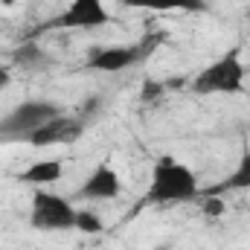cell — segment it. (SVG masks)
Here are the masks:
<instances>
[{
	"mask_svg": "<svg viewBox=\"0 0 250 250\" xmlns=\"http://www.w3.org/2000/svg\"><path fill=\"white\" fill-rule=\"evenodd\" d=\"M198 198H201V184H198V175L187 163H181L175 157H160L154 163L146 195H143L146 204L166 207V204H189Z\"/></svg>",
	"mask_w": 250,
	"mask_h": 250,
	"instance_id": "cell-1",
	"label": "cell"
},
{
	"mask_svg": "<svg viewBox=\"0 0 250 250\" xmlns=\"http://www.w3.org/2000/svg\"><path fill=\"white\" fill-rule=\"evenodd\" d=\"M245 82H248V64L242 59V50L230 47L189 79V90L195 96H236L245 93Z\"/></svg>",
	"mask_w": 250,
	"mask_h": 250,
	"instance_id": "cell-2",
	"label": "cell"
},
{
	"mask_svg": "<svg viewBox=\"0 0 250 250\" xmlns=\"http://www.w3.org/2000/svg\"><path fill=\"white\" fill-rule=\"evenodd\" d=\"M163 44L160 32H148L140 41L131 44H108V47H90L84 67L93 73H125L137 64H143L148 56H154V50Z\"/></svg>",
	"mask_w": 250,
	"mask_h": 250,
	"instance_id": "cell-3",
	"label": "cell"
},
{
	"mask_svg": "<svg viewBox=\"0 0 250 250\" xmlns=\"http://www.w3.org/2000/svg\"><path fill=\"white\" fill-rule=\"evenodd\" d=\"M29 224L44 233L76 230V207L64 195H56L50 189H35L29 201Z\"/></svg>",
	"mask_w": 250,
	"mask_h": 250,
	"instance_id": "cell-4",
	"label": "cell"
},
{
	"mask_svg": "<svg viewBox=\"0 0 250 250\" xmlns=\"http://www.w3.org/2000/svg\"><path fill=\"white\" fill-rule=\"evenodd\" d=\"M62 108L50 99H23L18 102L12 111H6L0 117V137L3 140H26L35 128L50 123L53 117H59Z\"/></svg>",
	"mask_w": 250,
	"mask_h": 250,
	"instance_id": "cell-5",
	"label": "cell"
},
{
	"mask_svg": "<svg viewBox=\"0 0 250 250\" xmlns=\"http://www.w3.org/2000/svg\"><path fill=\"white\" fill-rule=\"evenodd\" d=\"M114 21L105 0H70L47 23L50 29H105Z\"/></svg>",
	"mask_w": 250,
	"mask_h": 250,
	"instance_id": "cell-6",
	"label": "cell"
},
{
	"mask_svg": "<svg viewBox=\"0 0 250 250\" xmlns=\"http://www.w3.org/2000/svg\"><path fill=\"white\" fill-rule=\"evenodd\" d=\"M84 117H76V114H59L53 117L50 123H44L41 128H35L23 143L32 146V148H50V146H70L76 143L82 134H84Z\"/></svg>",
	"mask_w": 250,
	"mask_h": 250,
	"instance_id": "cell-7",
	"label": "cell"
},
{
	"mask_svg": "<svg viewBox=\"0 0 250 250\" xmlns=\"http://www.w3.org/2000/svg\"><path fill=\"white\" fill-rule=\"evenodd\" d=\"M120 192H123V181L111 163H96L82 181V187L76 189L82 201H117Z\"/></svg>",
	"mask_w": 250,
	"mask_h": 250,
	"instance_id": "cell-8",
	"label": "cell"
},
{
	"mask_svg": "<svg viewBox=\"0 0 250 250\" xmlns=\"http://www.w3.org/2000/svg\"><path fill=\"white\" fill-rule=\"evenodd\" d=\"M62 178H64V160L62 157L35 160V163H29V166L18 175L21 184H29V187H38V189L53 187V184H59Z\"/></svg>",
	"mask_w": 250,
	"mask_h": 250,
	"instance_id": "cell-9",
	"label": "cell"
},
{
	"mask_svg": "<svg viewBox=\"0 0 250 250\" xmlns=\"http://www.w3.org/2000/svg\"><path fill=\"white\" fill-rule=\"evenodd\" d=\"M125 9H143V12H201L207 9L204 0H120Z\"/></svg>",
	"mask_w": 250,
	"mask_h": 250,
	"instance_id": "cell-10",
	"label": "cell"
},
{
	"mask_svg": "<svg viewBox=\"0 0 250 250\" xmlns=\"http://www.w3.org/2000/svg\"><path fill=\"white\" fill-rule=\"evenodd\" d=\"M242 189H250V151L242 154V160L236 163V169L215 187L204 189L207 195H221V192H242Z\"/></svg>",
	"mask_w": 250,
	"mask_h": 250,
	"instance_id": "cell-11",
	"label": "cell"
},
{
	"mask_svg": "<svg viewBox=\"0 0 250 250\" xmlns=\"http://www.w3.org/2000/svg\"><path fill=\"white\" fill-rule=\"evenodd\" d=\"M76 230L79 233H87V236H96V233L105 230V221L93 209H76Z\"/></svg>",
	"mask_w": 250,
	"mask_h": 250,
	"instance_id": "cell-12",
	"label": "cell"
},
{
	"mask_svg": "<svg viewBox=\"0 0 250 250\" xmlns=\"http://www.w3.org/2000/svg\"><path fill=\"white\" fill-rule=\"evenodd\" d=\"M166 82H160V79H146L143 82V87H140V102H146V105H154V102H160L163 96H166Z\"/></svg>",
	"mask_w": 250,
	"mask_h": 250,
	"instance_id": "cell-13",
	"label": "cell"
},
{
	"mask_svg": "<svg viewBox=\"0 0 250 250\" xmlns=\"http://www.w3.org/2000/svg\"><path fill=\"white\" fill-rule=\"evenodd\" d=\"M198 204H201V209H204V215H207V218H221V215H224V209H227L221 195H207V192H201Z\"/></svg>",
	"mask_w": 250,
	"mask_h": 250,
	"instance_id": "cell-14",
	"label": "cell"
},
{
	"mask_svg": "<svg viewBox=\"0 0 250 250\" xmlns=\"http://www.w3.org/2000/svg\"><path fill=\"white\" fill-rule=\"evenodd\" d=\"M9 82H12V73H9V67H3V64H0V93L9 87Z\"/></svg>",
	"mask_w": 250,
	"mask_h": 250,
	"instance_id": "cell-15",
	"label": "cell"
},
{
	"mask_svg": "<svg viewBox=\"0 0 250 250\" xmlns=\"http://www.w3.org/2000/svg\"><path fill=\"white\" fill-rule=\"evenodd\" d=\"M0 6H3V9H9V6H15V0H0Z\"/></svg>",
	"mask_w": 250,
	"mask_h": 250,
	"instance_id": "cell-16",
	"label": "cell"
},
{
	"mask_svg": "<svg viewBox=\"0 0 250 250\" xmlns=\"http://www.w3.org/2000/svg\"><path fill=\"white\" fill-rule=\"evenodd\" d=\"M245 18H248V23H250V9H248V12H245Z\"/></svg>",
	"mask_w": 250,
	"mask_h": 250,
	"instance_id": "cell-17",
	"label": "cell"
}]
</instances>
